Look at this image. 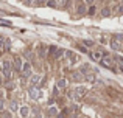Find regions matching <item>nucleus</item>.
Returning a JSON list of instances; mask_svg holds the SVG:
<instances>
[{"label": "nucleus", "instance_id": "f8f14e48", "mask_svg": "<svg viewBox=\"0 0 123 118\" xmlns=\"http://www.w3.org/2000/svg\"><path fill=\"white\" fill-rule=\"evenodd\" d=\"M66 85H67V81H66V79H59V81H58V87H59V89H64Z\"/></svg>", "mask_w": 123, "mask_h": 118}, {"label": "nucleus", "instance_id": "6e6552de", "mask_svg": "<svg viewBox=\"0 0 123 118\" xmlns=\"http://www.w3.org/2000/svg\"><path fill=\"white\" fill-rule=\"evenodd\" d=\"M39 81H41V75H31L30 84L33 85V87H34V85H36V84H37V82H39Z\"/></svg>", "mask_w": 123, "mask_h": 118}, {"label": "nucleus", "instance_id": "423d86ee", "mask_svg": "<svg viewBox=\"0 0 123 118\" xmlns=\"http://www.w3.org/2000/svg\"><path fill=\"white\" fill-rule=\"evenodd\" d=\"M90 56H92V59L93 61H101L105 56H103V53L100 51V50H93L92 53H90Z\"/></svg>", "mask_w": 123, "mask_h": 118}, {"label": "nucleus", "instance_id": "ddd939ff", "mask_svg": "<svg viewBox=\"0 0 123 118\" xmlns=\"http://www.w3.org/2000/svg\"><path fill=\"white\" fill-rule=\"evenodd\" d=\"M56 113H58V109H56V107H50V110H48V115H50V117H55Z\"/></svg>", "mask_w": 123, "mask_h": 118}, {"label": "nucleus", "instance_id": "a211bd4d", "mask_svg": "<svg viewBox=\"0 0 123 118\" xmlns=\"http://www.w3.org/2000/svg\"><path fill=\"white\" fill-rule=\"evenodd\" d=\"M3 44H5V39H3V37H0V51L3 50Z\"/></svg>", "mask_w": 123, "mask_h": 118}, {"label": "nucleus", "instance_id": "9d476101", "mask_svg": "<svg viewBox=\"0 0 123 118\" xmlns=\"http://www.w3.org/2000/svg\"><path fill=\"white\" fill-rule=\"evenodd\" d=\"M84 93H86V87H78V89H76V95H75V98L83 96Z\"/></svg>", "mask_w": 123, "mask_h": 118}, {"label": "nucleus", "instance_id": "5701e85b", "mask_svg": "<svg viewBox=\"0 0 123 118\" xmlns=\"http://www.w3.org/2000/svg\"><path fill=\"white\" fill-rule=\"evenodd\" d=\"M120 70H122V73H123V67H120Z\"/></svg>", "mask_w": 123, "mask_h": 118}, {"label": "nucleus", "instance_id": "2eb2a0df", "mask_svg": "<svg viewBox=\"0 0 123 118\" xmlns=\"http://www.w3.org/2000/svg\"><path fill=\"white\" fill-rule=\"evenodd\" d=\"M73 79H76V81H80V79H83L81 73H80V72H75V73H73Z\"/></svg>", "mask_w": 123, "mask_h": 118}, {"label": "nucleus", "instance_id": "f257e3e1", "mask_svg": "<svg viewBox=\"0 0 123 118\" xmlns=\"http://www.w3.org/2000/svg\"><path fill=\"white\" fill-rule=\"evenodd\" d=\"M0 68H2V73H3V76H5L6 79H11L12 78V62L11 61H8V59H5V61H2V65H0Z\"/></svg>", "mask_w": 123, "mask_h": 118}, {"label": "nucleus", "instance_id": "f03ea898", "mask_svg": "<svg viewBox=\"0 0 123 118\" xmlns=\"http://www.w3.org/2000/svg\"><path fill=\"white\" fill-rule=\"evenodd\" d=\"M12 67L16 68V72H22V68H24V62H22L20 56H16V58H14V62H12Z\"/></svg>", "mask_w": 123, "mask_h": 118}, {"label": "nucleus", "instance_id": "9b49d317", "mask_svg": "<svg viewBox=\"0 0 123 118\" xmlns=\"http://www.w3.org/2000/svg\"><path fill=\"white\" fill-rule=\"evenodd\" d=\"M2 118H12V112H9V110H3V112H2Z\"/></svg>", "mask_w": 123, "mask_h": 118}, {"label": "nucleus", "instance_id": "4be33fe9", "mask_svg": "<svg viewBox=\"0 0 123 118\" xmlns=\"http://www.w3.org/2000/svg\"><path fill=\"white\" fill-rule=\"evenodd\" d=\"M61 2H62V3H66V2H67V0H61Z\"/></svg>", "mask_w": 123, "mask_h": 118}, {"label": "nucleus", "instance_id": "39448f33", "mask_svg": "<svg viewBox=\"0 0 123 118\" xmlns=\"http://www.w3.org/2000/svg\"><path fill=\"white\" fill-rule=\"evenodd\" d=\"M28 93H30V98H33V100H37V98L41 96V92H39V89H37V87H31Z\"/></svg>", "mask_w": 123, "mask_h": 118}, {"label": "nucleus", "instance_id": "0eeeda50", "mask_svg": "<svg viewBox=\"0 0 123 118\" xmlns=\"http://www.w3.org/2000/svg\"><path fill=\"white\" fill-rule=\"evenodd\" d=\"M19 112H20V117L28 118V115H30V107L28 106H22L20 109H19Z\"/></svg>", "mask_w": 123, "mask_h": 118}, {"label": "nucleus", "instance_id": "f3484780", "mask_svg": "<svg viewBox=\"0 0 123 118\" xmlns=\"http://www.w3.org/2000/svg\"><path fill=\"white\" fill-rule=\"evenodd\" d=\"M5 110V100H0V112Z\"/></svg>", "mask_w": 123, "mask_h": 118}, {"label": "nucleus", "instance_id": "1a4fd4ad", "mask_svg": "<svg viewBox=\"0 0 123 118\" xmlns=\"http://www.w3.org/2000/svg\"><path fill=\"white\" fill-rule=\"evenodd\" d=\"M17 110H19V104L16 101H11L9 103V112H17Z\"/></svg>", "mask_w": 123, "mask_h": 118}, {"label": "nucleus", "instance_id": "7ed1b4c3", "mask_svg": "<svg viewBox=\"0 0 123 118\" xmlns=\"http://www.w3.org/2000/svg\"><path fill=\"white\" fill-rule=\"evenodd\" d=\"M22 76L24 78H30L31 76V65H30V62H25L24 64V68H22Z\"/></svg>", "mask_w": 123, "mask_h": 118}, {"label": "nucleus", "instance_id": "6ab92c4d", "mask_svg": "<svg viewBox=\"0 0 123 118\" xmlns=\"http://www.w3.org/2000/svg\"><path fill=\"white\" fill-rule=\"evenodd\" d=\"M109 14H111V11H109L108 8H105V9H103V16H109Z\"/></svg>", "mask_w": 123, "mask_h": 118}, {"label": "nucleus", "instance_id": "20e7f679", "mask_svg": "<svg viewBox=\"0 0 123 118\" xmlns=\"http://www.w3.org/2000/svg\"><path fill=\"white\" fill-rule=\"evenodd\" d=\"M101 62H103V65H105V67H109V68H112V67H114L115 59H114V58H109V56H105V58L101 59Z\"/></svg>", "mask_w": 123, "mask_h": 118}, {"label": "nucleus", "instance_id": "dca6fc26", "mask_svg": "<svg viewBox=\"0 0 123 118\" xmlns=\"http://www.w3.org/2000/svg\"><path fill=\"white\" fill-rule=\"evenodd\" d=\"M5 87L8 89V90H14V82H11V81H9V82H6V85H5Z\"/></svg>", "mask_w": 123, "mask_h": 118}, {"label": "nucleus", "instance_id": "4468645a", "mask_svg": "<svg viewBox=\"0 0 123 118\" xmlns=\"http://www.w3.org/2000/svg\"><path fill=\"white\" fill-rule=\"evenodd\" d=\"M64 55V50H55V56H56V58H61V56Z\"/></svg>", "mask_w": 123, "mask_h": 118}, {"label": "nucleus", "instance_id": "aec40b11", "mask_svg": "<svg viewBox=\"0 0 123 118\" xmlns=\"http://www.w3.org/2000/svg\"><path fill=\"white\" fill-rule=\"evenodd\" d=\"M66 117H67V110H62L61 115H59V118H66Z\"/></svg>", "mask_w": 123, "mask_h": 118}, {"label": "nucleus", "instance_id": "412c9836", "mask_svg": "<svg viewBox=\"0 0 123 118\" xmlns=\"http://www.w3.org/2000/svg\"><path fill=\"white\" fill-rule=\"evenodd\" d=\"M3 84V81H2V78H0V85H2Z\"/></svg>", "mask_w": 123, "mask_h": 118}]
</instances>
